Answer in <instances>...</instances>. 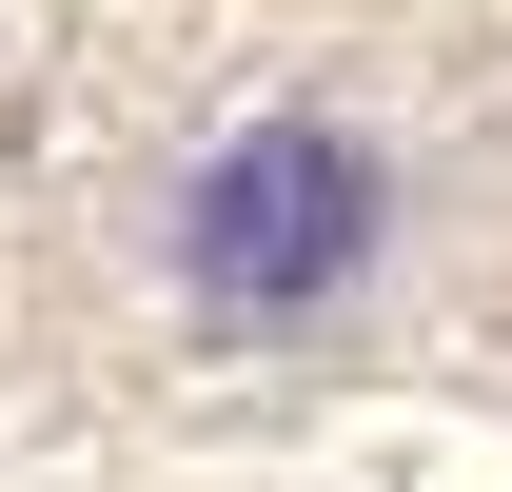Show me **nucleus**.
Returning a JSON list of instances; mask_svg holds the SVG:
<instances>
[{
  "mask_svg": "<svg viewBox=\"0 0 512 492\" xmlns=\"http://www.w3.org/2000/svg\"><path fill=\"white\" fill-rule=\"evenodd\" d=\"M158 256H178L197 315L296 335V315H335V296L394 256V158H375L355 119H237L178 197H158Z\"/></svg>",
  "mask_w": 512,
  "mask_h": 492,
  "instance_id": "obj_1",
  "label": "nucleus"
}]
</instances>
